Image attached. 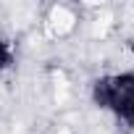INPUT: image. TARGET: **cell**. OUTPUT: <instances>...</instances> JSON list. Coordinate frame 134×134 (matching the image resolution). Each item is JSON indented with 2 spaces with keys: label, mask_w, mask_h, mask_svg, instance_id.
Segmentation results:
<instances>
[{
  "label": "cell",
  "mask_w": 134,
  "mask_h": 134,
  "mask_svg": "<svg viewBox=\"0 0 134 134\" xmlns=\"http://www.w3.org/2000/svg\"><path fill=\"white\" fill-rule=\"evenodd\" d=\"M92 103L134 129V71L105 74L92 82Z\"/></svg>",
  "instance_id": "6da1fadb"
},
{
  "label": "cell",
  "mask_w": 134,
  "mask_h": 134,
  "mask_svg": "<svg viewBox=\"0 0 134 134\" xmlns=\"http://www.w3.org/2000/svg\"><path fill=\"white\" fill-rule=\"evenodd\" d=\"M16 60H19V47H16V42H13L11 37H3V34H0V74L11 71L13 66H16Z\"/></svg>",
  "instance_id": "7a4b0ae2"
}]
</instances>
